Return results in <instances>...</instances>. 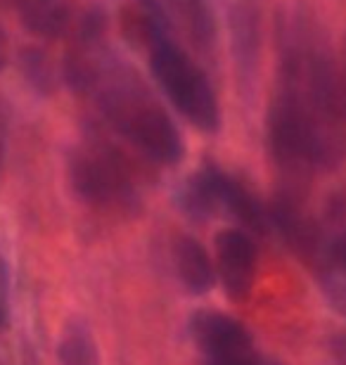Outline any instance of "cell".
Wrapping results in <instances>:
<instances>
[{
	"label": "cell",
	"instance_id": "cell-3",
	"mask_svg": "<svg viewBox=\"0 0 346 365\" xmlns=\"http://www.w3.org/2000/svg\"><path fill=\"white\" fill-rule=\"evenodd\" d=\"M71 182L76 192L95 207L126 211L138 204L131 166L107 143H88L73 155Z\"/></svg>",
	"mask_w": 346,
	"mask_h": 365
},
{
	"label": "cell",
	"instance_id": "cell-5",
	"mask_svg": "<svg viewBox=\"0 0 346 365\" xmlns=\"http://www.w3.org/2000/svg\"><path fill=\"white\" fill-rule=\"evenodd\" d=\"M216 266L225 294L245 302L254 287L256 247L242 228H225L216 235Z\"/></svg>",
	"mask_w": 346,
	"mask_h": 365
},
{
	"label": "cell",
	"instance_id": "cell-1",
	"mask_svg": "<svg viewBox=\"0 0 346 365\" xmlns=\"http://www.w3.org/2000/svg\"><path fill=\"white\" fill-rule=\"evenodd\" d=\"M71 86L91 95L105 121L157 164L185 157V143L166 109L143 83L133 67L98 48V31H86V48L69 64Z\"/></svg>",
	"mask_w": 346,
	"mask_h": 365
},
{
	"label": "cell",
	"instance_id": "cell-14",
	"mask_svg": "<svg viewBox=\"0 0 346 365\" xmlns=\"http://www.w3.org/2000/svg\"><path fill=\"white\" fill-rule=\"evenodd\" d=\"M3 152H5V121L0 116V164H3Z\"/></svg>",
	"mask_w": 346,
	"mask_h": 365
},
{
	"label": "cell",
	"instance_id": "cell-12",
	"mask_svg": "<svg viewBox=\"0 0 346 365\" xmlns=\"http://www.w3.org/2000/svg\"><path fill=\"white\" fill-rule=\"evenodd\" d=\"M209 365H256L254 356L249 359H225V361H209Z\"/></svg>",
	"mask_w": 346,
	"mask_h": 365
},
{
	"label": "cell",
	"instance_id": "cell-4",
	"mask_svg": "<svg viewBox=\"0 0 346 365\" xmlns=\"http://www.w3.org/2000/svg\"><path fill=\"white\" fill-rule=\"evenodd\" d=\"M147 14V24L166 34L175 43L207 50L216 38V21L207 0H138Z\"/></svg>",
	"mask_w": 346,
	"mask_h": 365
},
{
	"label": "cell",
	"instance_id": "cell-7",
	"mask_svg": "<svg viewBox=\"0 0 346 365\" xmlns=\"http://www.w3.org/2000/svg\"><path fill=\"white\" fill-rule=\"evenodd\" d=\"M213 200H216V209H223L225 214L245 225L249 230H266L268 214L261 207V202L242 185L238 178L228 176L225 171H220L213 166Z\"/></svg>",
	"mask_w": 346,
	"mask_h": 365
},
{
	"label": "cell",
	"instance_id": "cell-15",
	"mask_svg": "<svg viewBox=\"0 0 346 365\" xmlns=\"http://www.w3.org/2000/svg\"><path fill=\"white\" fill-rule=\"evenodd\" d=\"M0 67H3V41H0Z\"/></svg>",
	"mask_w": 346,
	"mask_h": 365
},
{
	"label": "cell",
	"instance_id": "cell-9",
	"mask_svg": "<svg viewBox=\"0 0 346 365\" xmlns=\"http://www.w3.org/2000/svg\"><path fill=\"white\" fill-rule=\"evenodd\" d=\"M175 268L178 277L193 294H204L213 287L216 273H213L211 257L204 247L193 237H180L175 242Z\"/></svg>",
	"mask_w": 346,
	"mask_h": 365
},
{
	"label": "cell",
	"instance_id": "cell-10",
	"mask_svg": "<svg viewBox=\"0 0 346 365\" xmlns=\"http://www.w3.org/2000/svg\"><path fill=\"white\" fill-rule=\"evenodd\" d=\"M21 19L31 34L60 38L69 29L71 12L64 0H21Z\"/></svg>",
	"mask_w": 346,
	"mask_h": 365
},
{
	"label": "cell",
	"instance_id": "cell-6",
	"mask_svg": "<svg viewBox=\"0 0 346 365\" xmlns=\"http://www.w3.org/2000/svg\"><path fill=\"white\" fill-rule=\"evenodd\" d=\"M195 344L207 354L209 361L249 359L254 356L252 337L247 327L235 318H228L216 311H200L190 320Z\"/></svg>",
	"mask_w": 346,
	"mask_h": 365
},
{
	"label": "cell",
	"instance_id": "cell-2",
	"mask_svg": "<svg viewBox=\"0 0 346 365\" xmlns=\"http://www.w3.org/2000/svg\"><path fill=\"white\" fill-rule=\"evenodd\" d=\"M150 71L166 100L195 128L213 133L220 128V107L207 74L200 69L185 48L166 34L147 24Z\"/></svg>",
	"mask_w": 346,
	"mask_h": 365
},
{
	"label": "cell",
	"instance_id": "cell-16",
	"mask_svg": "<svg viewBox=\"0 0 346 365\" xmlns=\"http://www.w3.org/2000/svg\"><path fill=\"white\" fill-rule=\"evenodd\" d=\"M256 365H280V363H256Z\"/></svg>",
	"mask_w": 346,
	"mask_h": 365
},
{
	"label": "cell",
	"instance_id": "cell-13",
	"mask_svg": "<svg viewBox=\"0 0 346 365\" xmlns=\"http://www.w3.org/2000/svg\"><path fill=\"white\" fill-rule=\"evenodd\" d=\"M5 323H7V304L3 292H0V327H5Z\"/></svg>",
	"mask_w": 346,
	"mask_h": 365
},
{
	"label": "cell",
	"instance_id": "cell-8",
	"mask_svg": "<svg viewBox=\"0 0 346 365\" xmlns=\"http://www.w3.org/2000/svg\"><path fill=\"white\" fill-rule=\"evenodd\" d=\"M261 5L263 0H235L233 3V57L242 74H252L261 48Z\"/></svg>",
	"mask_w": 346,
	"mask_h": 365
},
{
	"label": "cell",
	"instance_id": "cell-11",
	"mask_svg": "<svg viewBox=\"0 0 346 365\" xmlns=\"http://www.w3.org/2000/svg\"><path fill=\"white\" fill-rule=\"evenodd\" d=\"M330 259L346 271V230L330 242Z\"/></svg>",
	"mask_w": 346,
	"mask_h": 365
}]
</instances>
